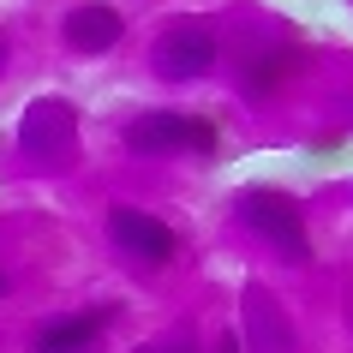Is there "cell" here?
<instances>
[{"label": "cell", "instance_id": "6", "mask_svg": "<svg viewBox=\"0 0 353 353\" xmlns=\"http://www.w3.org/2000/svg\"><path fill=\"white\" fill-rule=\"evenodd\" d=\"M120 12L114 6H102V0H90V6H72L66 12V48H78V54H108L114 42H120Z\"/></svg>", "mask_w": 353, "mask_h": 353}, {"label": "cell", "instance_id": "7", "mask_svg": "<svg viewBox=\"0 0 353 353\" xmlns=\"http://www.w3.org/2000/svg\"><path fill=\"white\" fill-rule=\"evenodd\" d=\"M72 138V114L60 102H30V120H24V144L30 150H66Z\"/></svg>", "mask_w": 353, "mask_h": 353}, {"label": "cell", "instance_id": "2", "mask_svg": "<svg viewBox=\"0 0 353 353\" xmlns=\"http://www.w3.org/2000/svg\"><path fill=\"white\" fill-rule=\"evenodd\" d=\"M108 234L120 252H132L138 263H150V270H162V263H174V252H180V234L168 222H156V216H144V210L132 204H114L108 210Z\"/></svg>", "mask_w": 353, "mask_h": 353}, {"label": "cell", "instance_id": "3", "mask_svg": "<svg viewBox=\"0 0 353 353\" xmlns=\"http://www.w3.org/2000/svg\"><path fill=\"white\" fill-rule=\"evenodd\" d=\"M245 222L258 228L270 245H281L288 252V263H305L312 258V245H305V228H299V210L288 192H245Z\"/></svg>", "mask_w": 353, "mask_h": 353}, {"label": "cell", "instance_id": "5", "mask_svg": "<svg viewBox=\"0 0 353 353\" xmlns=\"http://www.w3.org/2000/svg\"><path fill=\"white\" fill-rule=\"evenodd\" d=\"M210 66H216V37H210L204 24H180V30H168L162 42H156V72L162 78H204Z\"/></svg>", "mask_w": 353, "mask_h": 353}, {"label": "cell", "instance_id": "4", "mask_svg": "<svg viewBox=\"0 0 353 353\" xmlns=\"http://www.w3.org/2000/svg\"><path fill=\"white\" fill-rule=\"evenodd\" d=\"M108 323H114V305L48 317V323H37V335H30V353H96V341H102Z\"/></svg>", "mask_w": 353, "mask_h": 353}, {"label": "cell", "instance_id": "1", "mask_svg": "<svg viewBox=\"0 0 353 353\" xmlns=\"http://www.w3.org/2000/svg\"><path fill=\"white\" fill-rule=\"evenodd\" d=\"M126 144L138 150V156H174V150H198V156H210L216 150V126L210 120H198V114H144V120H132L126 126Z\"/></svg>", "mask_w": 353, "mask_h": 353}]
</instances>
